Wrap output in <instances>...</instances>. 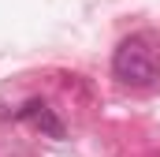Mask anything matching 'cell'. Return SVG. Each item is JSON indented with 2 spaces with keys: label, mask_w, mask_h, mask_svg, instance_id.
<instances>
[{
  "label": "cell",
  "mask_w": 160,
  "mask_h": 157,
  "mask_svg": "<svg viewBox=\"0 0 160 157\" xmlns=\"http://www.w3.org/2000/svg\"><path fill=\"white\" fill-rule=\"evenodd\" d=\"M15 120L34 123L38 131H45V135H48V138H63V123L56 120V112L48 109V101H41V97H30V101L15 112Z\"/></svg>",
  "instance_id": "7a4b0ae2"
},
{
  "label": "cell",
  "mask_w": 160,
  "mask_h": 157,
  "mask_svg": "<svg viewBox=\"0 0 160 157\" xmlns=\"http://www.w3.org/2000/svg\"><path fill=\"white\" fill-rule=\"evenodd\" d=\"M112 71L127 86H157L160 82V60L149 49L145 38H127V41H119V49L112 56Z\"/></svg>",
  "instance_id": "6da1fadb"
}]
</instances>
